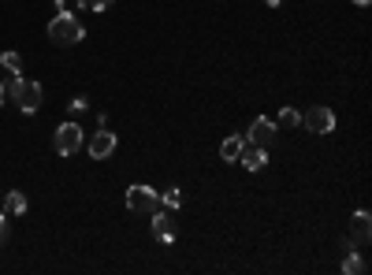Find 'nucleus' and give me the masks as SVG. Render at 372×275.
I'll return each mask as SVG.
<instances>
[{
  "mask_svg": "<svg viewBox=\"0 0 372 275\" xmlns=\"http://www.w3.org/2000/svg\"><path fill=\"white\" fill-rule=\"evenodd\" d=\"M78 8H86V11H108L112 4H116V0H75Z\"/></svg>",
  "mask_w": 372,
  "mask_h": 275,
  "instance_id": "16",
  "label": "nucleus"
},
{
  "mask_svg": "<svg viewBox=\"0 0 372 275\" xmlns=\"http://www.w3.org/2000/svg\"><path fill=\"white\" fill-rule=\"evenodd\" d=\"M354 4H361V8H365V4H368V0H354Z\"/></svg>",
  "mask_w": 372,
  "mask_h": 275,
  "instance_id": "22",
  "label": "nucleus"
},
{
  "mask_svg": "<svg viewBox=\"0 0 372 275\" xmlns=\"http://www.w3.org/2000/svg\"><path fill=\"white\" fill-rule=\"evenodd\" d=\"M350 231H354V234H350L346 242H350L354 249H358V246H368V238H372V216L365 212V208H358V212H354Z\"/></svg>",
  "mask_w": 372,
  "mask_h": 275,
  "instance_id": "8",
  "label": "nucleus"
},
{
  "mask_svg": "<svg viewBox=\"0 0 372 275\" xmlns=\"http://www.w3.org/2000/svg\"><path fill=\"white\" fill-rule=\"evenodd\" d=\"M238 164L250 168V171H261V168L268 164V149H261V145L246 141V145H242V153H238Z\"/></svg>",
  "mask_w": 372,
  "mask_h": 275,
  "instance_id": "11",
  "label": "nucleus"
},
{
  "mask_svg": "<svg viewBox=\"0 0 372 275\" xmlns=\"http://www.w3.org/2000/svg\"><path fill=\"white\" fill-rule=\"evenodd\" d=\"M280 138V126L272 123L268 116H257L253 123H250V134H246V141H253V145H261V149H268L272 141Z\"/></svg>",
  "mask_w": 372,
  "mask_h": 275,
  "instance_id": "7",
  "label": "nucleus"
},
{
  "mask_svg": "<svg viewBox=\"0 0 372 275\" xmlns=\"http://www.w3.org/2000/svg\"><path fill=\"white\" fill-rule=\"evenodd\" d=\"M298 123H302V112H294L290 104H287V108L280 112V119H276V126H280V131H294Z\"/></svg>",
  "mask_w": 372,
  "mask_h": 275,
  "instance_id": "13",
  "label": "nucleus"
},
{
  "mask_svg": "<svg viewBox=\"0 0 372 275\" xmlns=\"http://www.w3.org/2000/svg\"><path fill=\"white\" fill-rule=\"evenodd\" d=\"M26 208H30V201H26L23 190H11V193H4V198H0V216H8V220L26 216Z\"/></svg>",
  "mask_w": 372,
  "mask_h": 275,
  "instance_id": "9",
  "label": "nucleus"
},
{
  "mask_svg": "<svg viewBox=\"0 0 372 275\" xmlns=\"http://www.w3.org/2000/svg\"><path fill=\"white\" fill-rule=\"evenodd\" d=\"M53 149H56L60 156H75L78 149H83V126H78V123H63V126H56Z\"/></svg>",
  "mask_w": 372,
  "mask_h": 275,
  "instance_id": "4",
  "label": "nucleus"
},
{
  "mask_svg": "<svg viewBox=\"0 0 372 275\" xmlns=\"http://www.w3.org/2000/svg\"><path fill=\"white\" fill-rule=\"evenodd\" d=\"M8 234H11V231H8V216H0V246L8 242Z\"/></svg>",
  "mask_w": 372,
  "mask_h": 275,
  "instance_id": "19",
  "label": "nucleus"
},
{
  "mask_svg": "<svg viewBox=\"0 0 372 275\" xmlns=\"http://www.w3.org/2000/svg\"><path fill=\"white\" fill-rule=\"evenodd\" d=\"M302 126L313 131V134H331L335 131V112L324 108V104H313V108L302 112Z\"/></svg>",
  "mask_w": 372,
  "mask_h": 275,
  "instance_id": "5",
  "label": "nucleus"
},
{
  "mask_svg": "<svg viewBox=\"0 0 372 275\" xmlns=\"http://www.w3.org/2000/svg\"><path fill=\"white\" fill-rule=\"evenodd\" d=\"M48 38H53L56 45H63V48H71V45H78L86 38V30H83V23H78L71 11H56L53 23H48Z\"/></svg>",
  "mask_w": 372,
  "mask_h": 275,
  "instance_id": "2",
  "label": "nucleus"
},
{
  "mask_svg": "<svg viewBox=\"0 0 372 275\" xmlns=\"http://www.w3.org/2000/svg\"><path fill=\"white\" fill-rule=\"evenodd\" d=\"M86 108H90L86 97H71V116H78V112H86Z\"/></svg>",
  "mask_w": 372,
  "mask_h": 275,
  "instance_id": "18",
  "label": "nucleus"
},
{
  "mask_svg": "<svg viewBox=\"0 0 372 275\" xmlns=\"http://www.w3.org/2000/svg\"><path fill=\"white\" fill-rule=\"evenodd\" d=\"M116 149H119V138L112 134L108 126H101V131H97V134L86 141V153H90L93 160H108V156L116 153Z\"/></svg>",
  "mask_w": 372,
  "mask_h": 275,
  "instance_id": "6",
  "label": "nucleus"
},
{
  "mask_svg": "<svg viewBox=\"0 0 372 275\" xmlns=\"http://www.w3.org/2000/svg\"><path fill=\"white\" fill-rule=\"evenodd\" d=\"M160 201H164V205H168V212H175V208H179V205H183V193H179V186H168L164 193H160Z\"/></svg>",
  "mask_w": 372,
  "mask_h": 275,
  "instance_id": "15",
  "label": "nucleus"
},
{
  "mask_svg": "<svg viewBox=\"0 0 372 275\" xmlns=\"http://www.w3.org/2000/svg\"><path fill=\"white\" fill-rule=\"evenodd\" d=\"M127 208H131V212H138V216H153L156 208H160V193H156L153 186L134 183V186H127Z\"/></svg>",
  "mask_w": 372,
  "mask_h": 275,
  "instance_id": "3",
  "label": "nucleus"
},
{
  "mask_svg": "<svg viewBox=\"0 0 372 275\" xmlns=\"http://www.w3.org/2000/svg\"><path fill=\"white\" fill-rule=\"evenodd\" d=\"M343 271H346V275H365V261L350 249V253H346V261H343Z\"/></svg>",
  "mask_w": 372,
  "mask_h": 275,
  "instance_id": "14",
  "label": "nucleus"
},
{
  "mask_svg": "<svg viewBox=\"0 0 372 275\" xmlns=\"http://www.w3.org/2000/svg\"><path fill=\"white\" fill-rule=\"evenodd\" d=\"M265 4H268V8H280V4H283V0H265Z\"/></svg>",
  "mask_w": 372,
  "mask_h": 275,
  "instance_id": "21",
  "label": "nucleus"
},
{
  "mask_svg": "<svg viewBox=\"0 0 372 275\" xmlns=\"http://www.w3.org/2000/svg\"><path fill=\"white\" fill-rule=\"evenodd\" d=\"M8 97L15 101V108H19L23 116H34V112L41 108V86L30 82V78H23V75H15L8 82Z\"/></svg>",
  "mask_w": 372,
  "mask_h": 275,
  "instance_id": "1",
  "label": "nucleus"
},
{
  "mask_svg": "<svg viewBox=\"0 0 372 275\" xmlns=\"http://www.w3.org/2000/svg\"><path fill=\"white\" fill-rule=\"evenodd\" d=\"M242 145H246V138H223V145H220V156L223 160H238V153H242Z\"/></svg>",
  "mask_w": 372,
  "mask_h": 275,
  "instance_id": "12",
  "label": "nucleus"
},
{
  "mask_svg": "<svg viewBox=\"0 0 372 275\" xmlns=\"http://www.w3.org/2000/svg\"><path fill=\"white\" fill-rule=\"evenodd\" d=\"M0 63H4L8 71H15V75L23 71V56H19V53H4V56H0Z\"/></svg>",
  "mask_w": 372,
  "mask_h": 275,
  "instance_id": "17",
  "label": "nucleus"
},
{
  "mask_svg": "<svg viewBox=\"0 0 372 275\" xmlns=\"http://www.w3.org/2000/svg\"><path fill=\"white\" fill-rule=\"evenodd\" d=\"M4 97H8V86H4V82H0V104H4Z\"/></svg>",
  "mask_w": 372,
  "mask_h": 275,
  "instance_id": "20",
  "label": "nucleus"
},
{
  "mask_svg": "<svg viewBox=\"0 0 372 275\" xmlns=\"http://www.w3.org/2000/svg\"><path fill=\"white\" fill-rule=\"evenodd\" d=\"M149 220H153V238H156V242H175V234H179V227H175L171 212H160V208H156V212H153Z\"/></svg>",
  "mask_w": 372,
  "mask_h": 275,
  "instance_id": "10",
  "label": "nucleus"
}]
</instances>
